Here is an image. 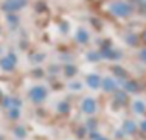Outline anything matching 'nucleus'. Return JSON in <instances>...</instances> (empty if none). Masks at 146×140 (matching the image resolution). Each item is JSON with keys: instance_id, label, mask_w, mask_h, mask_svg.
Masks as SVG:
<instances>
[{"instance_id": "1", "label": "nucleus", "mask_w": 146, "mask_h": 140, "mask_svg": "<svg viewBox=\"0 0 146 140\" xmlns=\"http://www.w3.org/2000/svg\"><path fill=\"white\" fill-rule=\"evenodd\" d=\"M110 8H112V11L115 13V14H120V16H126V14L131 13V6L127 5V3H123V2L113 3Z\"/></svg>"}, {"instance_id": "2", "label": "nucleus", "mask_w": 146, "mask_h": 140, "mask_svg": "<svg viewBox=\"0 0 146 140\" xmlns=\"http://www.w3.org/2000/svg\"><path fill=\"white\" fill-rule=\"evenodd\" d=\"M25 5V0H19V2H16V0H9L8 3L5 5V8L6 9H17V8H20V6H23Z\"/></svg>"}]
</instances>
